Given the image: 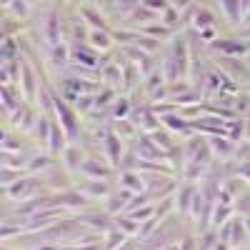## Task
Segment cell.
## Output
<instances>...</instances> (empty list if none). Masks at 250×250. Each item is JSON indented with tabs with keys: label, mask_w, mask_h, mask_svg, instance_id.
Segmentation results:
<instances>
[{
	"label": "cell",
	"mask_w": 250,
	"mask_h": 250,
	"mask_svg": "<svg viewBox=\"0 0 250 250\" xmlns=\"http://www.w3.org/2000/svg\"><path fill=\"white\" fill-rule=\"evenodd\" d=\"M235 215V205L233 203H223V200H215L213 205V218H210V225L213 228H220L223 223H228Z\"/></svg>",
	"instance_id": "13"
},
{
	"label": "cell",
	"mask_w": 250,
	"mask_h": 250,
	"mask_svg": "<svg viewBox=\"0 0 250 250\" xmlns=\"http://www.w3.org/2000/svg\"><path fill=\"white\" fill-rule=\"evenodd\" d=\"M58 160H55V155L50 153V150H45V148H38L33 155H30V163H28V173H33V175H43V173H48L53 165H55Z\"/></svg>",
	"instance_id": "9"
},
{
	"label": "cell",
	"mask_w": 250,
	"mask_h": 250,
	"mask_svg": "<svg viewBox=\"0 0 250 250\" xmlns=\"http://www.w3.org/2000/svg\"><path fill=\"white\" fill-rule=\"evenodd\" d=\"M235 213L250 215V188H245V190L235 198Z\"/></svg>",
	"instance_id": "20"
},
{
	"label": "cell",
	"mask_w": 250,
	"mask_h": 250,
	"mask_svg": "<svg viewBox=\"0 0 250 250\" xmlns=\"http://www.w3.org/2000/svg\"><path fill=\"white\" fill-rule=\"evenodd\" d=\"M178 250H200V245H198V233H195V230H188V233L180 238Z\"/></svg>",
	"instance_id": "21"
},
{
	"label": "cell",
	"mask_w": 250,
	"mask_h": 250,
	"mask_svg": "<svg viewBox=\"0 0 250 250\" xmlns=\"http://www.w3.org/2000/svg\"><path fill=\"white\" fill-rule=\"evenodd\" d=\"M75 188L83 193V195H88L90 200H105L115 188H118V178L115 180H98V178H78Z\"/></svg>",
	"instance_id": "4"
},
{
	"label": "cell",
	"mask_w": 250,
	"mask_h": 250,
	"mask_svg": "<svg viewBox=\"0 0 250 250\" xmlns=\"http://www.w3.org/2000/svg\"><path fill=\"white\" fill-rule=\"evenodd\" d=\"M85 150H83V145L80 143H70L65 150H62L60 155V163L65 165V168L73 173V175H80V168H83V160H85Z\"/></svg>",
	"instance_id": "7"
},
{
	"label": "cell",
	"mask_w": 250,
	"mask_h": 250,
	"mask_svg": "<svg viewBox=\"0 0 250 250\" xmlns=\"http://www.w3.org/2000/svg\"><path fill=\"white\" fill-rule=\"evenodd\" d=\"M125 150H128V140H123V138L110 128V133L105 135V158L115 165V170H118V165H120Z\"/></svg>",
	"instance_id": "8"
},
{
	"label": "cell",
	"mask_w": 250,
	"mask_h": 250,
	"mask_svg": "<svg viewBox=\"0 0 250 250\" xmlns=\"http://www.w3.org/2000/svg\"><path fill=\"white\" fill-rule=\"evenodd\" d=\"M135 193L133 190H128V188H115V190L103 200L100 205L105 208V210L110 213V215H120V213H125V208H128V203H130V198H133Z\"/></svg>",
	"instance_id": "5"
},
{
	"label": "cell",
	"mask_w": 250,
	"mask_h": 250,
	"mask_svg": "<svg viewBox=\"0 0 250 250\" xmlns=\"http://www.w3.org/2000/svg\"><path fill=\"white\" fill-rule=\"evenodd\" d=\"M130 235H125L123 230H120V228H110V230L105 233V235H103V250H118L125 240H128Z\"/></svg>",
	"instance_id": "15"
},
{
	"label": "cell",
	"mask_w": 250,
	"mask_h": 250,
	"mask_svg": "<svg viewBox=\"0 0 250 250\" xmlns=\"http://www.w3.org/2000/svg\"><path fill=\"white\" fill-rule=\"evenodd\" d=\"M218 243H220V233H218V228H213V225L208 228V230L198 233V245H200V250H215Z\"/></svg>",
	"instance_id": "16"
},
{
	"label": "cell",
	"mask_w": 250,
	"mask_h": 250,
	"mask_svg": "<svg viewBox=\"0 0 250 250\" xmlns=\"http://www.w3.org/2000/svg\"><path fill=\"white\" fill-rule=\"evenodd\" d=\"M133 113V100L128 95H120L115 98V103L110 105V120H123V118H130Z\"/></svg>",
	"instance_id": "14"
},
{
	"label": "cell",
	"mask_w": 250,
	"mask_h": 250,
	"mask_svg": "<svg viewBox=\"0 0 250 250\" xmlns=\"http://www.w3.org/2000/svg\"><path fill=\"white\" fill-rule=\"evenodd\" d=\"M230 250H248V248H245V245H240V248H230Z\"/></svg>",
	"instance_id": "23"
},
{
	"label": "cell",
	"mask_w": 250,
	"mask_h": 250,
	"mask_svg": "<svg viewBox=\"0 0 250 250\" xmlns=\"http://www.w3.org/2000/svg\"><path fill=\"white\" fill-rule=\"evenodd\" d=\"M248 90H250V83H248Z\"/></svg>",
	"instance_id": "25"
},
{
	"label": "cell",
	"mask_w": 250,
	"mask_h": 250,
	"mask_svg": "<svg viewBox=\"0 0 250 250\" xmlns=\"http://www.w3.org/2000/svg\"><path fill=\"white\" fill-rule=\"evenodd\" d=\"M118 185L128 188L133 193H143L145 190V175L140 170H118Z\"/></svg>",
	"instance_id": "11"
},
{
	"label": "cell",
	"mask_w": 250,
	"mask_h": 250,
	"mask_svg": "<svg viewBox=\"0 0 250 250\" xmlns=\"http://www.w3.org/2000/svg\"><path fill=\"white\" fill-rule=\"evenodd\" d=\"M163 223V218H158V213L153 215V218H148L145 223H140V233H138V238L143 240V238H148L153 230H158V225Z\"/></svg>",
	"instance_id": "19"
},
{
	"label": "cell",
	"mask_w": 250,
	"mask_h": 250,
	"mask_svg": "<svg viewBox=\"0 0 250 250\" xmlns=\"http://www.w3.org/2000/svg\"><path fill=\"white\" fill-rule=\"evenodd\" d=\"M48 193V188L43 183V175H23L20 180H15L13 185L3 188V198L10 200V203H20V200H30V198H38V195H43Z\"/></svg>",
	"instance_id": "1"
},
{
	"label": "cell",
	"mask_w": 250,
	"mask_h": 250,
	"mask_svg": "<svg viewBox=\"0 0 250 250\" xmlns=\"http://www.w3.org/2000/svg\"><path fill=\"white\" fill-rule=\"evenodd\" d=\"M245 223H248V230H250V215H245Z\"/></svg>",
	"instance_id": "22"
},
{
	"label": "cell",
	"mask_w": 250,
	"mask_h": 250,
	"mask_svg": "<svg viewBox=\"0 0 250 250\" xmlns=\"http://www.w3.org/2000/svg\"><path fill=\"white\" fill-rule=\"evenodd\" d=\"M245 248H248V250H250V243H248V245H245Z\"/></svg>",
	"instance_id": "24"
},
{
	"label": "cell",
	"mask_w": 250,
	"mask_h": 250,
	"mask_svg": "<svg viewBox=\"0 0 250 250\" xmlns=\"http://www.w3.org/2000/svg\"><path fill=\"white\" fill-rule=\"evenodd\" d=\"M80 175H73L65 165H62L60 160L53 165V168L48 173H43V183L48 188V193H62V190H70V188H75Z\"/></svg>",
	"instance_id": "3"
},
{
	"label": "cell",
	"mask_w": 250,
	"mask_h": 250,
	"mask_svg": "<svg viewBox=\"0 0 250 250\" xmlns=\"http://www.w3.org/2000/svg\"><path fill=\"white\" fill-rule=\"evenodd\" d=\"M183 148H185V158L188 160L200 163V165H205V168H210L213 160H215V153L210 148V140H208V135H203V133H193L190 138H185Z\"/></svg>",
	"instance_id": "2"
},
{
	"label": "cell",
	"mask_w": 250,
	"mask_h": 250,
	"mask_svg": "<svg viewBox=\"0 0 250 250\" xmlns=\"http://www.w3.org/2000/svg\"><path fill=\"white\" fill-rule=\"evenodd\" d=\"M30 155L33 153H10V150H3V153H0V168H23V170H28Z\"/></svg>",
	"instance_id": "12"
},
{
	"label": "cell",
	"mask_w": 250,
	"mask_h": 250,
	"mask_svg": "<svg viewBox=\"0 0 250 250\" xmlns=\"http://www.w3.org/2000/svg\"><path fill=\"white\" fill-rule=\"evenodd\" d=\"M208 140H210V148H213L218 160H233L238 143H233L228 135H208Z\"/></svg>",
	"instance_id": "10"
},
{
	"label": "cell",
	"mask_w": 250,
	"mask_h": 250,
	"mask_svg": "<svg viewBox=\"0 0 250 250\" xmlns=\"http://www.w3.org/2000/svg\"><path fill=\"white\" fill-rule=\"evenodd\" d=\"M53 123H55L53 115L40 113L35 128H33V133H30V140L38 145V148H45V150H48V143H50V135H53Z\"/></svg>",
	"instance_id": "6"
},
{
	"label": "cell",
	"mask_w": 250,
	"mask_h": 250,
	"mask_svg": "<svg viewBox=\"0 0 250 250\" xmlns=\"http://www.w3.org/2000/svg\"><path fill=\"white\" fill-rule=\"evenodd\" d=\"M115 228H120L125 235H138V233H140V223H138L133 215H128V213L115 215Z\"/></svg>",
	"instance_id": "17"
},
{
	"label": "cell",
	"mask_w": 250,
	"mask_h": 250,
	"mask_svg": "<svg viewBox=\"0 0 250 250\" xmlns=\"http://www.w3.org/2000/svg\"><path fill=\"white\" fill-rule=\"evenodd\" d=\"M23 175H28V170H23V168H0V185L8 188L15 180H20Z\"/></svg>",
	"instance_id": "18"
}]
</instances>
